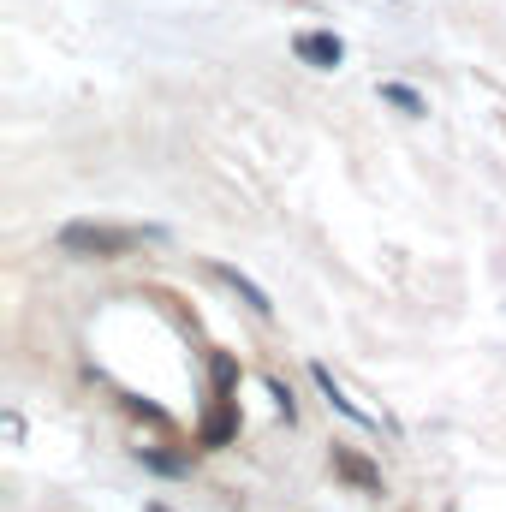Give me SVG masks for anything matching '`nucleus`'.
<instances>
[{
    "mask_svg": "<svg viewBox=\"0 0 506 512\" xmlns=\"http://www.w3.org/2000/svg\"><path fill=\"white\" fill-rule=\"evenodd\" d=\"M137 459H143L149 471H167V477L191 471V453H161V447H137Z\"/></svg>",
    "mask_w": 506,
    "mask_h": 512,
    "instance_id": "7",
    "label": "nucleus"
},
{
    "mask_svg": "<svg viewBox=\"0 0 506 512\" xmlns=\"http://www.w3.org/2000/svg\"><path fill=\"white\" fill-rule=\"evenodd\" d=\"M310 382L322 387V399H328V405H334V411H340L346 423H358V429H376V417H370V411H364L358 399H346V387L328 376V364H310Z\"/></svg>",
    "mask_w": 506,
    "mask_h": 512,
    "instance_id": "3",
    "label": "nucleus"
},
{
    "mask_svg": "<svg viewBox=\"0 0 506 512\" xmlns=\"http://www.w3.org/2000/svg\"><path fill=\"white\" fill-rule=\"evenodd\" d=\"M215 274H221V280H227V286H233V292H239V298L251 304L256 316H274V304H268V292L256 286L251 274H239V268H227V262H215Z\"/></svg>",
    "mask_w": 506,
    "mask_h": 512,
    "instance_id": "5",
    "label": "nucleus"
},
{
    "mask_svg": "<svg viewBox=\"0 0 506 512\" xmlns=\"http://www.w3.org/2000/svg\"><path fill=\"white\" fill-rule=\"evenodd\" d=\"M143 512H167V507H161V501H155V507H143Z\"/></svg>",
    "mask_w": 506,
    "mask_h": 512,
    "instance_id": "8",
    "label": "nucleus"
},
{
    "mask_svg": "<svg viewBox=\"0 0 506 512\" xmlns=\"http://www.w3.org/2000/svg\"><path fill=\"white\" fill-rule=\"evenodd\" d=\"M161 239V227H114V221H66L60 227V251L78 256V262H120L131 256L137 245H155Z\"/></svg>",
    "mask_w": 506,
    "mask_h": 512,
    "instance_id": "1",
    "label": "nucleus"
},
{
    "mask_svg": "<svg viewBox=\"0 0 506 512\" xmlns=\"http://www.w3.org/2000/svg\"><path fill=\"white\" fill-rule=\"evenodd\" d=\"M292 54H298L304 66H316V72H334V66L346 60V42H340L334 30H298V36H292Z\"/></svg>",
    "mask_w": 506,
    "mask_h": 512,
    "instance_id": "2",
    "label": "nucleus"
},
{
    "mask_svg": "<svg viewBox=\"0 0 506 512\" xmlns=\"http://www.w3.org/2000/svg\"><path fill=\"white\" fill-rule=\"evenodd\" d=\"M328 465H334V477H340V483H352V489H364V495H387V489H381V471L370 465V459H358L352 447H334V459H328Z\"/></svg>",
    "mask_w": 506,
    "mask_h": 512,
    "instance_id": "4",
    "label": "nucleus"
},
{
    "mask_svg": "<svg viewBox=\"0 0 506 512\" xmlns=\"http://www.w3.org/2000/svg\"><path fill=\"white\" fill-rule=\"evenodd\" d=\"M381 102H393V108H399V114H411V120H417V114H429V102H423L411 84H399V78H387V84H381Z\"/></svg>",
    "mask_w": 506,
    "mask_h": 512,
    "instance_id": "6",
    "label": "nucleus"
}]
</instances>
